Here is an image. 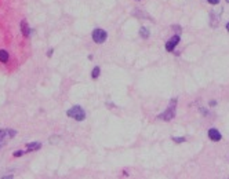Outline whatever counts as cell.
Returning a JSON list of instances; mask_svg holds the SVG:
<instances>
[{
	"label": "cell",
	"instance_id": "6da1fadb",
	"mask_svg": "<svg viewBox=\"0 0 229 179\" xmlns=\"http://www.w3.org/2000/svg\"><path fill=\"white\" fill-rule=\"evenodd\" d=\"M66 114H68L69 117L75 119V120H77V121L84 120V117H86V112L83 110L82 106H73L72 109H69V110L66 112Z\"/></svg>",
	"mask_w": 229,
	"mask_h": 179
},
{
	"label": "cell",
	"instance_id": "7a4b0ae2",
	"mask_svg": "<svg viewBox=\"0 0 229 179\" xmlns=\"http://www.w3.org/2000/svg\"><path fill=\"white\" fill-rule=\"evenodd\" d=\"M175 103H177V101H171L170 106L167 107V110L164 112V113H162L160 116H159V119H160V120H164V121L173 120L174 116H175Z\"/></svg>",
	"mask_w": 229,
	"mask_h": 179
},
{
	"label": "cell",
	"instance_id": "3957f363",
	"mask_svg": "<svg viewBox=\"0 0 229 179\" xmlns=\"http://www.w3.org/2000/svg\"><path fill=\"white\" fill-rule=\"evenodd\" d=\"M106 37H108V35H106V32L104 29H95L93 32V40L95 43H98V44H102L106 40Z\"/></svg>",
	"mask_w": 229,
	"mask_h": 179
},
{
	"label": "cell",
	"instance_id": "277c9868",
	"mask_svg": "<svg viewBox=\"0 0 229 179\" xmlns=\"http://www.w3.org/2000/svg\"><path fill=\"white\" fill-rule=\"evenodd\" d=\"M15 135V131H11V130H0V147L4 145L7 139H10Z\"/></svg>",
	"mask_w": 229,
	"mask_h": 179
},
{
	"label": "cell",
	"instance_id": "5b68a950",
	"mask_svg": "<svg viewBox=\"0 0 229 179\" xmlns=\"http://www.w3.org/2000/svg\"><path fill=\"white\" fill-rule=\"evenodd\" d=\"M178 42H180V36H174V37H171V39L167 42V44H166V50H167V51H173V50L177 47Z\"/></svg>",
	"mask_w": 229,
	"mask_h": 179
},
{
	"label": "cell",
	"instance_id": "8992f818",
	"mask_svg": "<svg viewBox=\"0 0 229 179\" xmlns=\"http://www.w3.org/2000/svg\"><path fill=\"white\" fill-rule=\"evenodd\" d=\"M209 138L213 142H218V140H221V134H219L218 130H215V128H211V130H209Z\"/></svg>",
	"mask_w": 229,
	"mask_h": 179
},
{
	"label": "cell",
	"instance_id": "52a82bcc",
	"mask_svg": "<svg viewBox=\"0 0 229 179\" xmlns=\"http://www.w3.org/2000/svg\"><path fill=\"white\" fill-rule=\"evenodd\" d=\"M26 147H28V150H29V152H32V150L40 149V147H42V143H39V142H36V143H28V145H26Z\"/></svg>",
	"mask_w": 229,
	"mask_h": 179
},
{
	"label": "cell",
	"instance_id": "ba28073f",
	"mask_svg": "<svg viewBox=\"0 0 229 179\" xmlns=\"http://www.w3.org/2000/svg\"><path fill=\"white\" fill-rule=\"evenodd\" d=\"M0 61L2 62L8 61V52H7L6 50H0Z\"/></svg>",
	"mask_w": 229,
	"mask_h": 179
},
{
	"label": "cell",
	"instance_id": "9c48e42d",
	"mask_svg": "<svg viewBox=\"0 0 229 179\" xmlns=\"http://www.w3.org/2000/svg\"><path fill=\"white\" fill-rule=\"evenodd\" d=\"M21 28H22L24 36H29V29H28V26H26V21H22V22H21Z\"/></svg>",
	"mask_w": 229,
	"mask_h": 179
},
{
	"label": "cell",
	"instance_id": "30bf717a",
	"mask_svg": "<svg viewBox=\"0 0 229 179\" xmlns=\"http://www.w3.org/2000/svg\"><path fill=\"white\" fill-rule=\"evenodd\" d=\"M140 35H141V37H144V39H148V37H149V30H148L146 28H141Z\"/></svg>",
	"mask_w": 229,
	"mask_h": 179
},
{
	"label": "cell",
	"instance_id": "8fae6325",
	"mask_svg": "<svg viewBox=\"0 0 229 179\" xmlns=\"http://www.w3.org/2000/svg\"><path fill=\"white\" fill-rule=\"evenodd\" d=\"M99 72H101V70H99V68H94V69H93V79H97V77H98V76H99Z\"/></svg>",
	"mask_w": 229,
	"mask_h": 179
},
{
	"label": "cell",
	"instance_id": "7c38bea8",
	"mask_svg": "<svg viewBox=\"0 0 229 179\" xmlns=\"http://www.w3.org/2000/svg\"><path fill=\"white\" fill-rule=\"evenodd\" d=\"M173 140H174V142H177V143H181V142H184V140H185V138H173Z\"/></svg>",
	"mask_w": 229,
	"mask_h": 179
},
{
	"label": "cell",
	"instance_id": "4fadbf2b",
	"mask_svg": "<svg viewBox=\"0 0 229 179\" xmlns=\"http://www.w3.org/2000/svg\"><path fill=\"white\" fill-rule=\"evenodd\" d=\"M22 154H24V152L18 150V152H15V153H14V157H20V156H22Z\"/></svg>",
	"mask_w": 229,
	"mask_h": 179
},
{
	"label": "cell",
	"instance_id": "5bb4252c",
	"mask_svg": "<svg viewBox=\"0 0 229 179\" xmlns=\"http://www.w3.org/2000/svg\"><path fill=\"white\" fill-rule=\"evenodd\" d=\"M210 4H218L219 3V0H207Z\"/></svg>",
	"mask_w": 229,
	"mask_h": 179
},
{
	"label": "cell",
	"instance_id": "9a60e30c",
	"mask_svg": "<svg viewBox=\"0 0 229 179\" xmlns=\"http://www.w3.org/2000/svg\"><path fill=\"white\" fill-rule=\"evenodd\" d=\"M226 29H228V32H229V22L226 23Z\"/></svg>",
	"mask_w": 229,
	"mask_h": 179
},
{
	"label": "cell",
	"instance_id": "2e32d148",
	"mask_svg": "<svg viewBox=\"0 0 229 179\" xmlns=\"http://www.w3.org/2000/svg\"><path fill=\"white\" fill-rule=\"evenodd\" d=\"M226 2H229V0H226Z\"/></svg>",
	"mask_w": 229,
	"mask_h": 179
}]
</instances>
